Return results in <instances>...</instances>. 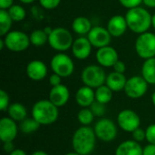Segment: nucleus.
Returning <instances> with one entry per match:
<instances>
[{
	"instance_id": "f257e3e1",
	"label": "nucleus",
	"mask_w": 155,
	"mask_h": 155,
	"mask_svg": "<svg viewBox=\"0 0 155 155\" xmlns=\"http://www.w3.org/2000/svg\"><path fill=\"white\" fill-rule=\"evenodd\" d=\"M125 19L127 21L128 28L135 34H143L149 31L152 26L151 13L144 7L137 6L128 9L125 14Z\"/></svg>"
},
{
	"instance_id": "f03ea898",
	"label": "nucleus",
	"mask_w": 155,
	"mask_h": 155,
	"mask_svg": "<svg viewBox=\"0 0 155 155\" xmlns=\"http://www.w3.org/2000/svg\"><path fill=\"white\" fill-rule=\"evenodd\" d=\"M96 135L94 130L89 126L78 128L72 138V146L74 152L81 155L91 154L95 147Z\"/></svg>"
},
{
	"instance_id": "7ed1b4c3",
	"label": "nucleus",
	"mask_w": 155,
	"mask_h": 155,
	"mask_svg": "<svg viewBox=\"0 0 155 155\" xmlns=\"http://www.w3.org/2000/svg\"><path fill=\"white\" fill-rule=\"evenodd\" d=\"M58 116V107L49 99L39 100L32 107V117L41 125H49L55 123Z\"/></svg>"
},
{
	"instance_id": "20e7f679",
	"label": "nucleus",
	"mask_w": 155,
	"mask_h": 155,
	"mask_svg": "<svg viewBox=\"0 0 155 155\" xmlns=\"http://www.w3.org/2000/svg\"><path fill=\"white\" fill-rule=\"evenodd\" d=\"M74 41L72 33L64 27L53 28L48 35V45L57 52H65L71 49Z\"/></svg>"
},
{
	"instance_id": "39448f33",
	"label": "nucleus",
	"mask_w": 155,
	"mask_h": 155,
	"mask_svg": "<svg viewBox=\"0 0 155 155\" xmlns=\"http://www.w3.org/2000/svg\"><path fill=\"white\" fill-rule=\"evenodd\" d=\"M106 74L104 67L99 64H90L84 68L81 74V79L84 85L96 89L105 84Z\"/></svg>"
},
{
	"instance_id": "423d86ee",
	"label": "nucleus",
	"mask_w": 155,
	"mask_h": 155,
	"mask_svg": "<svg viewBox=\"0 0 155 155\" xmlns=\"http://www.w3.org/2000/svg\"><path fill=\"white\" fill-rule=\"evenodd\" d=\"M134 49L138 56L143 60L155 57V34L152 32H145L138 35Z\"/></svg>"
},
{
	"instance_id": "0eeeda50",
	"label": "nucleus",
	"mask_w": 155,
	"mask_h": 155,
	"mask_svg": "<svg viewBox=\"0 0 155 155\" xmlns=\"http://www.w3.org/2000/svg\"><path fill=\"white\" fill-rule=\"evenodd\" d=\"M5 48L11 52L20 53L25 51L31 45L29 35L25 32L13 30L3 36Z\"/></svg>"
},
{
	"instance_id": "6e6552de",
	"label": "nucleus",
	"mask_w": 155,
	"mask_h": 155,
	"mask_svg": "<svg viewBox=\"0 0 155 155\" xmlns=\"http://www.w3.org/2000/svg\"><path fill=\"white\" fill-rule=\"evenodd\" d=\"M50 65L53 73L60 75L62 78L71 76L74 71V63L73 59L64 52H58L55 54L50 61Z\"/></svg>"
},
{
	"instance_id": "1a4fd4ad",
	"label": "nucleus",
	"mask_w": 155,
	"mask_h": 155,
	"mask_svg": "<svg viewBox=\"0 0 155 155\" xmlns=\"http://www.w3.org/2000/svg\"><path fill=\"white\" fill-rule=\"evenodd\" d=\"M148 84L142 75H134L127 79L124 91L129 98L139 99L146 94Z\"/></svg>"
},
{
	"instance_id": "9d476101",
	"label": "nucleus",
	"mask_w": 155,
	"mask_h": 155,
	"mask_svg": "<svg viewBox=\"0 0 155 155\" xmlns=\"http://www.w3.org/2000/svg\"><path fill=\"white\" fill-rule=\"evenodd\" d=\"M94 130L96 137L104 143H110L117 136V127L115 124L108 118H103L96 122Z\"/></svg>"
},
{
	"instance_id": "9b49d317",
	"label": "nucleus",
	"mask_w": 155,
	"mask_h": 155,
	"mask_svg": "<svg viewBox=\"0 0 155 155\" xmlns=\"http://www.w3.org/2000/svg\"><path fill=\"white\" fill-rule=\"evenodd\" d=\"M117 124L124 132L133 133L140 127L141 119L134 111L131 109H124L117 115Z\"/></svg>"
},
{
	"instance_id": "f8f14e48",
	"label": "nucleus",
	"mask_w": 155,
	"mask_h": 155,
	"mask_svg": "<svg viewBox=\"0 0 155 155\" xmlns=\"http://www.w3.org/2000/svg\"><path fill=\"white\" fill-rule=\"evenodd\" d=\"M112 35L106 27L103 26H93L91 31L87 35V38L92 44L93 47L101 48L106 45H110Z\"/></svg>"
},
{
	"instance_id": "ddd939ff",
	"label": "nucleus",
	"mask_w": 155,
	"mask_h": 155,
	"mask_svg": "<svg viewBox=\"0 0 155 155\" xmlns=\"http://www.w3.org/2000/svg\"><path fill=\"white\" fill-rule=\"evenodd\" d=\"M96 61L103 67H113L119 60V55L116 49L111 45H106L98 48L95 54Z\"/></svg>"
},
{
	"instance_id": "4468645a",
	"label": "nucleus",
	"mask_w": 155,
	"mask_h": 155,
	"mask_svg": "<svg viewBox=\"0 0 155 155\" xmlns=\"http://www.w3.org/2000/svg\"><path fill=\"white\" fill-rule=\"evenodd\" d=\"M92 48L93 45L87 36H79L74 39L71 50L74 58L78 60H85L90 56Z\"/></svg>"
},
{
	"instance_id": "2eb2a0df",
	"label": "nucleus",
	"mask_w": 155,
	"mask_h": 155,
	"mask_svg": "<svg viewBox=\"0 0 155 155\" xmlns=\"http://www.w3.org/2000/svg\"><path fill=\"white\" fill-rule=\"evenodd\" d=\"M18 133L16 122L10 117H3L0 120V140L3 143L13 142Z\"/></svg>"
},
{
	"instance_id": "dca6fc26",
	"label": "nucleus",
	"mask_w": 155,
	"mask_h": 155,
	"mask_svg": "<svg viewBox=\"0 0 155 155\" xmlns=\"http://www.w3.org/2000/svg\"><path fill=\"white\" fill-rule=\"evenodd\" d=\"M25 73L29 79L38 82L46 77L48 74V68L43 61L33 60L27 64L25 67Z\"/></svg>"
},
{
	"instance_id": "f3484780",
	"label": "nucleus",
	"mask_w": 155,
	"mask_h": 155,
	"mask_svg": "<svg viewBox=\"0 0 155 155\" xmlns=\"http://www.w3.org/2000/svg\"><path fill=\"white\" fill-rule=\"evenodd\" d=\"M70 98V91L64 84L53 86L49 92L48 99L58 108L63 107L67 104Z\"/></svg>"
},
{
	"instance_id": "a211bd4d",
	"label": "nucleus",
	"mask_w": 155,
	"mask_h": 155,
	"mask_svg": "<svg viewBox=\"0 0 155 155\" xmlns=\"http://www.w3.org/2000/svg\"><path fill=\"white\" fill-rule=\"evenodd\" d=\"M106 28L113 37H121L125 34L127 29H129L125 16L122 15L112 16L107 23Z\"/></svg>"
},
{
	"instance_id": "6ab92c4d",
	"label": "nucleus",
	"mask_w": 155,
	"mask_h": 155,
	"mask_svg": "<svg viewBox=\"0 0 155 155\" xmlns=\"http://www.w3.org/2000/svg\"><path fill=\"white\" fill-rule=\"evenodd\" d=\"M95 101V92L93 88L84 85L75 93V102L82 108H89Z\"/></svg>"
},
{
	"instance_id": "aec40b11",
	"label": "nucleus",
	"mask_w": 155,
	"mask_h": 155,
	"mask_svg": "<svg viewBox=\"0 0 155 155\" xmlns=\"http://www.w3.org/2000/svg\"><path fill=\"white\" fill-rule=\"evenodd\" d=\"M143 148L134 140H127L118 145L115 155H143Z\"/></svg>"
},
{
	"instance_id": "412c9836",
	"label": "nucleus",
	"mask_w": 155,
	"mask_h": 155,
	"mask_svg": "<svg viewBox=\"0 0 155 155\" xmlns=\"http://www.w3.org/2000/svg\"><path fill=\"white\" fill-rule=\"evenodd\" d=\"M127 82V78L124 74L117 73L115 71L111 72L106 76L105 84L113 91V92H121L124 89Z\"/></svg>"
},
{
	"instance_id": "4be33fe9",
	"label": "nucleus",
	"mask_w": 155,
	"mask_h": 155,
	"mask_svg": "<svg viewBox=\"0 0 155 155\" xmlns=\"http://www.w3.org/2000/svg\"><path fill=\"white\" fill-rule=\"evenodd\" d=\"M92 28L93 26L90 19L85 16H77L72 22L73 31L80 36L87 35Z\"/></svg>"
},
{
	"instance_id": "5701e85b",
	"label": "nucleus",
	"mask_w": 155,
	"mask_h": 155,
	"mask_svg": "<svg viewBox=\"0 0 155 155\" xmlns=\"http://www.w3.org/2000/svg\"><path fill=\"white\" fill-rule=\"evenodd\" d=\"M141 71L142 76L149 84H155V57L144 60Z\"/></svg>"
},
{
	"instance_id": "b1692460",
	"label": "nucleus",
	"mask_w": 155,
	"mask_h": 155,
	"mask_svg": "<svg viewBox=\"0 0 155 155\" xmlns=\"http://www.w3.org/2000/svg\"><path fill=\"white\" fill-rule=\"evenodd\" d=\"M8 117L13 119L15 122H22L25 118H27V110L25 106L20 103L11 104L7 109Z\"/></svg>"
},
{
	"instance_id": "393cba45",
	"label": "nucleus",
	"mask_w": 155,
	"mask_h": 155,
	"mask_svg": "<svg viewBox=\"0 0 155 155\" xmlns=\"http://www.w3.org/2000/svg\"><path fill=\"white\" fill-rule=\"evenodd\" d=\"M31 45L36 47H41L48 43V35L44 29H35L29 35Z\"/></svg>"
},
{
	"instance_id": "a878e982",
	"label": "nucleus",
	"mask_w": 155,
	"mask_h": 155,
	"mask_svg": "<svg viewBox=\"0 0 155 155\" xmlns=\"http://www.w3.org/2000/svg\"><path fill=\"white\" fill-rule=\"evenodd\" d=\"M94 92H95V101L101 104H107L113 99L114 92L106 84H103L100 87L96 88Z\"/></svg>"
},
{
	"instance_id": "bb28decb",
	"label": "nucleus",
	"mask_w": 155,
	"mask_h": 155,
	"mask_svg": "<svg viewBox=\"0 0 155 155\" xmlns=\"http://www.w3.org/2000/svg\"><path fill=\"white\" fill-rule=\"evenodd\" d=\"M14 21L9 15L7 10L0 9V35L3 37L11 31Z\"/></svg>"
},
{
	"instance_id": "cd10ccee",
	"label": "nucleus",
	"mask_w": 155,
	"mask_h": 155,
	"mask_svg": "<svg viewBox=\"0 0 155 155\" xmlns=\"http://www.w3.org/2000/svg\"><path fill=\"white\" fill-rule=\"evenodd\" d=\"M40 126L41 124L38 122H36L33 117L25 118V120L20 122L19 130L25 134H29L36 132L40 128Z\"/></svg>"
},
{
	"instance_id": "c85d7f7f",
	"label": "nucleus",
	"mask_w": 155,
	"mask_h": 155,
	"mask_svg": "<svg viewBox=\"0 0 155 155\" xmlns=\"http://www.w3.org/2000/svg\"><path fill=\"white\" fill-rule=\"evenodd\" d=\"M7 12H8L9 15L11 16V18L14 22H21L26 16L25 9L20 5H15L14 4L9 9H7Z\"/></svg>"
},
{
	"instance_id": "c756f323",
	"label": "nucleus",
	"mask_w": 155,
	"mask_h": 155,
	"mask_svg": "<svg viewBox=\"0 0 155 155\" xmlns=\"http://www.w3.org/2000/svg\"><path fill=\"white\" fill-rule=\"evenodd\" d=\"M94 114L90 108H82L77 114V120L83 126H89L94 122Z\"/></svg>"
},
{
	"instance_id": "7c9ffc66",
	"label": "nucleus",
	"mask_w": 155,
	"mask_h": 155,
	"mask_svg": "<svg viewBox=\"0 0 155 155\" xmlns=\"http://www.w3.org/2000/svg\"><path fill=\"white\" fill-rule=\"evenodd\" d=\"M89 108L91 109V111L93 112L94 116H98V117L104 116L105 112H106L105 104H101L97 101H94Z\"/></svg>"
},
{
	"instance_id": "2f4dec72",
	"label": "nucleus",
	"mask_w": 155,
	"mask_h": 155,
	"mask_svg": "<svg viewBox=\"0 0 155 155\" xmlns=\"http://www.w3.org/2000/svg\"><path fill=\"white\" fill-rule=\"evenodd\" d=\"M40 5L46 10H53L58 7L61 0H38Z\"/></svg>"
},
{
	"instance_id": "473e14b6",
	"label": "nucleus",
	"mask_w": 155,
	"mask_h": 155,
	"mask_svg": "<svg viewBox=\"0 0 155 155\" xmlns=\"http://www.w3.org/2000/svg\"><path fill=\"white\" fill-rule=\"evenodd\" d=\"M9 95L5 90L0 91V110L7 111L10 104H9Z\"/></svg>"
},
{
	"instance_id": "72a5a7b5",
	"label": "nucleus",
	"mask_w": 155,
	"mask_h": 155,
	"mask_svg": "<svg viewBox=\"0 0 155 155\" xmlns=\"http://www.w3.org/2000/svg\"><path fill=\"white\" fill-rule=\"evenodd\" d=\"M132 134H133V139L138 143H142L144 140H146V132L140 127L134 130Z\"/></svg>"
},
{
	"instance_id": "f704fd0d",
	"label": "nucleus",
	"mask_w": 155,
	"mask_h": 155,
	"mask_svg": "<svg viewBox=\"0 0 155 155\" xmlns=\"http://www.w3.org/2000/svg\"><path fill=\"white\" fill-rule=\"evenodd\" d=\"M146 132V141L151 143L155 144V124H153L147 127Z\"/></svg>"
},
{
	"instance_id": "c9c22d12",
	"label": "nucleus",
	"mask_w": 155,
	"mask_h": 155,
	"mask_svg": "<svg viewBox=\"0 0 155 155\" xmlns=\"http://www.w3.org/2000/svg\"><path fill=\"white\" fill-rule=\"evenodd\" d=\"M119 2L124 7L127 9H131L140 6L141 4L143 3V0H119Z\"/></svg>"
},
{
	"instance_id": "e433bc0d",
	"label": "nucleus",
	"mask_w": 155,
	"mask_h": 155,
	"mask_svg": "<svg viewBox=\"0 0 155 155\" xmlns=\"http://www.w3.org/2000/svg\"><path fill=\"white\" fill-rule=\"evenodd\" d=\"M49 84L53 86H56L62 84V77L54 73H53L50 76H49Z\"/></svg>"
},
{
	"instance_id": "4c0bfd02",
	"label": "nucleus",
	"mask_w": 155,
	"mask_h": 155,
	"mask_svg": "<svg viewBox=\"0 0 155 155\" xmlns=\"http://www.w3.org/2000/svg\"><path fill=\"white\" fill-rule=\"evenodd\" d=\"M113 68H114V71H115V72H117V73L124 74V72H125V70H126V65H125V64H124L123 61L118 60V61L114 64V65L113 66Z\"/></svg>"
},
{
	"instance_id": "58836bf2",
	"label": "nucleus",
	"mask_w": 155,
	"mask_h": 155,
	"mask_svg": "<svg viewBox=\"0 0 155 155\" xmlns=\"http://www.w3.org/2000/svg\"><path fill=\"white\" fill-rule=\"evenodd\" d=\"M143 155H155V144L149 143L143 148Z\"/></svg>"
},
{
	"instance_id": "ea45409f",
	"label": "nucleus",
	"mask_w": 155,
	"mask_h": 155,
	"mask_svg": "<svg viewBox=\"0 0 155 155\" xmlns=\"http://www.w3.org/2000/svg\"><path fill=\"white\" fill-rule=\"evenodd\" d=\"M4 143V151L7 153H11L13 151L15 150V144L13 142H5V143Z\"/></svg>"
},
{
	"instance_id": "a19ab883",
	"label": "nucleus",
	"mask_w": 155,
	"mask_h": 155,
	"mask_svg": "<svg viewBox=\"0 0 155 155\" xmlns=\"http://www.w3.org/2000/svg\"><path fill=\"white\" fill-rule=\"evenodd\" d=\"M14 5V0H0V9L7 10Z\"/></svg>"
},
{
	"instance_id": "79ce46f5",
	"label": "nucleus",
	"mask_w": 155,
	"mask_h": 155,
	"mask_svg": "<svg viewBox=\"0 0 155 155\" xmlns=\"http://www.w3.org/2000/svg\"><path fill=\"white\" fill-rule=\"evenodd\" d=\"M143 4L149 8H155V0H143Z\"/></svg>"
},
{
	"instance_id": "37998d69",
	"label": "nucleus",
	"mask_w": 155,
	"mask_h": 155,
	"mask_svg": "<svg viewBox=\"0 0 155 155\" xmlns=\"http://www.w3.org/2000/svg\"><path fill=\"white\" fill-rule=\"evenodd\" d=\"M9 155H27L26 153L21 149H15V151H13L11 153H9Z\"/></svg>"
},
{
	"instance_id": "c03bdc74",
	"label": "nucleus",
	"mask_w": 155,
	"mask_h": 155,
	"mask_svg": "<svg viewBox=\"0 0 155 155\" xmlns=\"http://www.w3.org/2000/svg\"><path fill=\"white\" fill-rule=\"evenodd\" d=\"M31 155H48V153H46L44 151H35V152H34Z\"/></svg>"
},
{
	"instance_id": "a18cd8bd",
	"label": "nucleus",
	"mask_w": 155,
	"mask_h": 155,
	"mask_svg": "<svg viewBox=\"0 0 155 155\" xmlns=\"http://www.w3.org/2000/svg\"><path fill=\"white\" fill-rule=\"evenodd\" d=\"M20 3H22V4H25V5H29V4H32V3H34L35 0H18Z\"/></svg>"
},
{
	"instance_id": "49530a36",
	"label": "nucleus",
	"mask_w": 155,
	"mask_h": 155,
	"mask_svg": "<svg viewBox=\"0 0 155 155\" xmlns=\"http://www.w3.org/2000/svg\"><path fill=\"white\" fill-rule=\"evenodd\" d=\"M152 26L154 28L155 30V14L153 15V17H152Z\"/></svg>"
},
{
	"instance_id": "de8ad7c7",
	"label": "nucleus",
	"mask_w": 155,
	"mask_h": 155,
	"mask_svg": "<svg viewBox=\"0 0 155 155\" xmlns=\"http://www.w3.org/2000/svg\"><path fill=\"white\" fill-rule=\"evenodd\" d=\"M152 102H153V104L155 106V91L153 92V94H152Z\"/></svg>"
},
{
	"instance_id": "09e8293b",
	"label": "nucleus",
	"mask_w": 155,
	"mask_h": 155,
	"mask_svg": "<svg viewBox=\"0 0 155 155\" xmlns=\"http://www.w3.org/2000/svg\"><path fill=\"white\" fill-rule=\"evenodd\" d=\"M64 155H81V154L74 151V152H72V153H66V154H64Z\"/></svg>"
}]
</instances>
